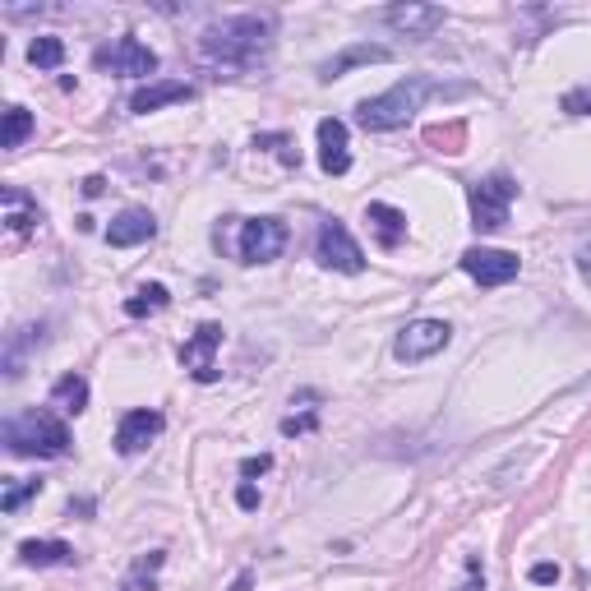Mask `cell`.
Returning a JSON list of instances; mask_svg holds the SVG:
<instances>
[{"mask_svg": "<svg viewBox=\"0 0 591 591\" xmlns=\"http://www.w3.org/2000/svg\"><path fill=\"white\" fill-rule=\"evenodd\" d=\"M167 305H171V291L162 287V282H148V287H139L130 301H125V314H130V319H144V314H157V310H167Z\"/></svg>", "mask_w": 591, "mask_h": 591, "instance_id": "7402d4cb", "label": "cell"}, {"mask_svg": "<svg viewBox=\"0 0 591 591\" xmlns=\"http://www.w3.org/2000/svg\"><path fill=\"white\" fill-rule=\"evenodd\" d=\"M236 504H241V508H245V513H254V508H259V490H254V485H250V481H245V485H241V490H236Z\"/></svg>", "mask_w": 591, "mask_h": 591, "instance_id": "4dcf8cb0", "label": "cell"}, {"mask_svg": "<svg viewBox=\"0 0 591 591\" xmlns=\"http://www.w3.org/2000/svg\"><path fill=\"white\" fill-rule=\"evenodd\" d=\"M190 97H194V88L181 84V79H157V84H144L130 97V111L134 116H148V111H162L171 102H190Z\"/></svg>", "mask_w": 591, "mask_h": 591, "instance_id": "2e32d148", "label": "cell"}, {"mask_svg": "<svg viewBox=\"0 0 591 591\" xmlns=\"http://www.w3.org/2000/svg\"><path fill=\"white\" fill-rule=\"evenodd\" d=\"M314 425H319V411H305V416H287V421H282V435H310Z\"/></svg>", "mask_w": 591, "mask_h": 591, "instance_id": "83f0119b", "label": "cell"}, {"mask_svg": "<svg viewBox=\"0 0 591 591\" xmlns=\"http://www.w3.org/2000/svg\"><path fill=\"white\" fill-rule=\"evenodd\" d=\"M268 467H273V458H268V453H259V458H245L241 462V476H245V481H254V476H264Z\"/></svg>", "mask_w": 591, "mask_h": 591, "instance_id": "f546056e", "label": "cell"}, {"mask_svg": "<svg viewBox=\"0 0 591 591\" xmlns=\"http://www.w3.org/2000/svg\"><path fill=\"white\" fill-rule=\"evenodd\" d=\"M162 559H167L162 550H153V555H144V559H139V564H134V573H130V587H125V591H153V587H157V582H153V573L162 568Z\"/></svg>", "mask_w": 591, "mask_h": 591, "instance_id": "484cf974", "label": "cell"}, {"mask_svg": "<svg viewBox=\"0 0 591 591\" xmlns=\"http://www.w3.org/2000/svg\"><path fill=\"white\" fill-rule=\"evenodd\" d=\"M365 222L374 227V241L384 245V250H398L402 241H407V213L402 208H393V204H365Z\"/></svg>", "mask_w": 591, "mask_h": 591, "instance_id": "e0dca14e", "label": "cell"}, {"mask_svg": "<svg viewBox=\"0 0 591 591\" xmlns=\"http://www.w3.org/2000/svg\"><path fill=\"white\" fill-rule=\"evenodd\" d=\"M527 578H531V587H555V582H559V564H545V559H541V564L527 568Z\"/></svg>", "mask_w": 591, "mask_h": 591, "instance_id": "f1b7e54d", "label": "cell"}, {"mask_svg": "<svg viewBox=\"0 0 591 591\" xmlns=\"http://www.w3.org/2000/svg\"><path fill=\"white\" fill-rule=\"evenodd\" d=\"M42 495V481H14L5 495H0V513H19V508L28 504V499Z\"/></svg>", "mask_w": 591, "mask_h": 591, "instance_id": "d4e9b609", "label": "cell"}, {"mask_svg": "<svg viewBox=\"0 0 591 591\" xmlns=\"http://www.w3.org/2000/svg\"><path fill=\"white\" fill-rule=\"evenodd\" d=\"M379 19H384L388 28L407 33V37H435L439 28H444L448 14L439 10V5H416V0H407V5H388Z\"/></svg>", "mask_w": 591, "mask_h": 591, "instance_id": "7c38bea8", "label": "cell"}, {"mask_svg": "<svg viewBox=\"0 0 591 591\" xmlns=\"http://www.w3.org/2000/svg\"><path fill=\"white\" fill-rule=\"evenodd\" d=\"M268 51H273V19H264V14H236V19L208 24L199 33V56L213 70H227V74L264 65Z\"/></svg>", "mask_w": 591, "mask_h": 591, "instance_id": "6da1fadb", "label": "cell"}, {"mask_svg": "<svg viewBox=\"0 0 591 591\" xmlns=\"http://www.w3.org/2000/svg\"><path fill=\"white\" fill-rule=\"evenodd\" d=\"M444 93H467V88H444L439 79H430V74H407V79H398L388 93L365 97L361 107H356V121L374 134L402 130V125L425 107V97H444Z\"/></svg>", "mask_w": 591, "mask_h": 591, "instance_id": "7a4b0ae2", "label": "cell"}, {"mask_svg": "<svg viewBox=\"0 0 591 591\" xmlns=\"http://www.w3.org/2000/svg\"><path fill=\"white\" fill-rule=\"evenodd\" d=\"M0 439L14 458H65L70 453V425L56 416V411H19L0 425Z\"/></svg>", "mask_w": 591, "mask_h": 591, "instance_id": "3957f363", "label": "cell"}, {"mask_svg": "<svg viewBox=\"0 0 591 591\" xmlns=\"http://www.w3.org/2000/svg\"><path fill=\"white\" fill-rule=\"evenodd\" d=\"M97 70H111V74H130V79H148V74H157V51L144 47L134 33L116 37L111 47H102L93 56Z\"/></svg>", "mask_w": 591, "mask_h": 591, "instance_id": "9c48e42d", "label": "cell"}, {"mask_svg": "<svg viewBox=\"0 0 591 591\" xmlns=\"http://www.w3.org/2000/svg\"><path fill=\"white\" fill-rule=\"evenodd\" d=\"M462 273L467 278H476L481 287H504V282H513L522 273V259L513 250H490V245H471V250H462Z\"/></svg>", "mask_w": 591, "mask_h": 591, "instance_id": "ba28073f", "label": "cell"}, {"mask_svg": "<svg viewBox=\"0 0 591 591\" xmlns=\"http://www.w3.org/2000/svg\"><path fill=\"white\" fill-rule=\"evenodd\" d=\"M51 407L70 411V416L88 411V379L84 374H61V379L51 384Z\"/></svg>", "mask_w": 591, "mask_h": 591, "instance_id": "44dd1931", "label": "cell"}, {"mask_svg": "<svg viewBox=\"0 0 591 591\" xmlns=\"http://www.w3.org/2000/svg\"><path fill=\"white\" fill-rule=\"evenodd\" d=\"M162 425H167V421H162V411H153V407L125 411L121 425H116V453H125V458L144 453V448L162 435Z\"/></svg>", "mask_w": 591, "mask_h": 591, "instance_id": "8fae6325", "label": "cell"}, {"mask_svg": "<svg viewBox=\"0 0 591 591\" xmlns=\"http://www.w3.org/2000/svg\"><path fill=\"white\" fill-rule=\"evenodd\" d=\"M559 107H564L568 116H591V84H582V88H568V93L559 97Z\"/></svg>", "mask_w": 591, "mask_h": 591, "instance_id": "4316f807", "label": "cell"}, {"mask_svg": "<svg viewBox=\"0 0 591 591\" xmlns=\"http://www.w3.org/2000/svg\"><path fill=\"white\" fill-rule=\"evenodd\" d=\"M42 328H14L10 342H5V379H19L24 374V361H28V351L42 347Z\"/></svg>", "mask_w": 591, "mask_h": 591, "instance_id": "ffe728a7", "label": "cell"}, {"mask_svg": "<svg viewBox=\"0 0 591 591\" xmlns=\"http://www.w3.org/2000/svg\"><path fill=\"white\" fill-rule=\"evenodd\" d=\"M33 134V111L10 102L5 107V134H0V148H24V139Z\"/></svg>", "mask_w": 591, "mask_h": 591, "instance_id": "603a6c76", "label": "cell"}, {"mask_svg": "<svg viewBox=\"0 0 591 591\" xmlns=\"http://www.w3.org/2000/svg\"><path fill=\"white\" fill-rule=\"evenodd\" d=\"M227 591H254V573H250V568H241V573H236V582H231Z\"/></svg>", "mask_w": 591, "mask_h": 591, "instance_id": "1f68e13d", "label": "cell"}, {"mask_svg": "<svg viewBox=\"0 0 591 591\" xmlns=\"http://www.w3.org/2000/svg\"><path fill=\"white\" fill-rule=\"evenodd\" d=\"M578 273H582V278L591 282V241H587V245H582V250H578Z\"/></svg>", "mask_w": 591, "mask_h": 591, "instance_id": "d6a6232c", "label": "cell"}, {"mask_svg": "<svg viewBox=\"0 0 591 591\" xmlns=\"http://www.w3.org/2000/svg\"><path fill=\"white\" fill-rule=\"evenodd\" d=\"M0 208H5V227L14 231V236H24V231H33L37 222H42V208H37V199L33 194H24L19 185H5L0 190Z\"/></svg>", "mask_w": 591, "mask_h": 591, "instance_id": "ac0fdd59", "label": "cell"}, {"mask_svg": "<svg viewBox=\"0 0 591 591\" xmlns=\"http://www.w3.org/2000/svg\"><path fill=\"white\" fill-rule=\"evenodd\" d=\"M518 199V181L495 171V176H485V181L467 185V204H471V227L476 231H499L508 222V208Z\"/></svg>", "mask_w": 591, "mask_h": 591, "instance_id": "277c9868", "label": "cell"}, {"mask_svg": "<svg viewBox=\"0 0 591 591\" xmlns=\"http://www.w3.org/2000/svg\"><path fill=\"white\" fill-rule=\"evenodd\" d=\"M218 347H222V324H199L181 347V365L190 370L194 384H218Z\"/></svg>", "mask_w": 591, "mask_h": 591, "instance_id": "30bf717a", "label": "cell"}, {"mask_svg": "<svg viewBox=\"0 0 591 591\" xmlns=\"http://www.w3.org/2000/svg\"><path fill=\"white\" fill-rule=\"evenodd\" d=\"M153 236H157V218L148 208H125L121 218H111V227H107L111 250H134V245H148Z\"/></svg>", "mask_w": 591, "mask_h": 591, "instance_id": "5bb4252c", "label": "cell"}, {"mask_svg": "<svg viewBox=\"0 0 591 591\" xmlns=\"http://www.w3.org/2000/svg\"><path fill=\"white\" fill-rule=\"evenodd\" d=\"M314 259H319L324 268H338V273H361V268H365L361 245H356V236L347 231V222H338V218L319 222V236H314Z\"/></svg>", "mask_w": 591, "mask_h": 591, "instance_id": "5b68a950", "label": "cell"}, {"mask_svg": "<svg viewBox=\"0 0 591 591\" xmlns=\"http://www.w3.org/2000/svg\"><path fill=\"white\" fill-rule=\"evenodd\" d=\"M241 264H273L287 250V222L282 218H245L241 222Z\"/></svg>", "mask_w": 591, "mask_h": 591, "instance_id": "8992f818", "label": "cell"}, {"mask_svg": "<svg viewBox=\"0 0 591 591\" xmlns=\"http://www.w3.org/2000/svg\"><path fill=\"white\" fill-rule=\"evenodd\" d=\"M102 190H107V181H102V176H88V181H84V194H88V199H97Z\"/></svg>", "mask_w": 591, "mask_h": 591, "instance_id": "836d02e7", "label": "cell"}, {"mask_svg": "<svg viewBox=\"0 0 591 591\" xmlns=\"http://www.w3.org/2000/svg\"><path fill=\"white\" fill-rule=\"evenodd\" d=\"M28 61H33L37 70H61L65 65V42L61 37H33V42H28Z\"/></svg>", "mask_w": 591, "mask_h": 591, "instance_id": "cb8c5ba5", "label": "cell"}, {"mask_svg": "<svg viewBox=\"0 0 591 591\" xmlns=\"http://www.w3.org/2000/svg\"><path fill=\"white\" fill-rule=\"evenodd\" d=\"M19 564H28V568L74 564V545H65V541H24L19 545Z\"/></svg>", "mask_w": 591, "mask_h": 591, "instance_id": "d6986e66", "label": "cell"}, {"mask_svg": "<svg viewBox=\"0 0 591 591\" xmlns=\"http://www.w3.org/2000/svg\"><path fill=\"white\" fill-rule=\"evenodd\" d=\"M319 167H324V176H347L351 171L347 121H338V116H324V121H319Z\"/></svg>", "mask_w": 591, "mask_h": 591, "instance_id": "4fadbf2b", "label": "cell"}, {"mask_svg": "<svg viewBox=\"0 0 591 591\" xmlns=\"http://www.w3.org/2000/svg\"><path fill=\"white\" fill-rule=\"evenodd\" d=\"M384 61H393V47L356 42V47H342L338 56H328V61L319 65V84H333V79H342V74L356 70V65H384Z\"/></svg>", "mask_w": 591, "mask_h": 591, "instance_id": "9a60e30c", "label": "cell"}, {"mask_svg": "<svg viewBox=\"0 0 591 591\" xmlns=\"http://www.w3.org/2000/svg\"><path fill=\"white\" fill-rule=\"evenodd\" d=\"M448 342H453V328H448L444 319H416V324H407L398 338H393V356L407 361V365H416V361L439 356Z\"/></svg>", "mask_w": 591, "mask_h": 591, "instance_id": "52a82bcc", "label": "cell"}]
</instances>
